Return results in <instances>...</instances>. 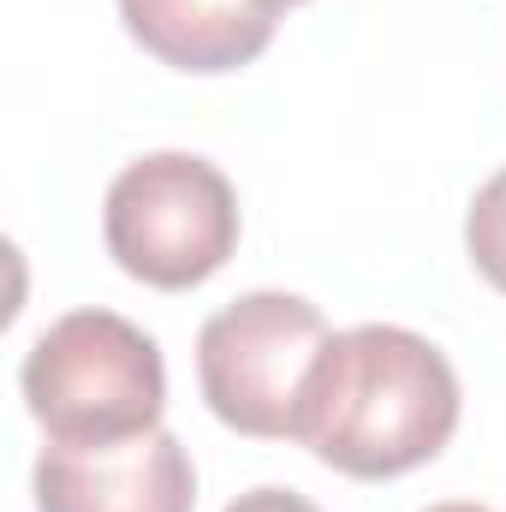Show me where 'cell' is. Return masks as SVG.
Segmentation results:
<instances>
[{
	"label": "cell",
	"mask_w": 506,
	"mask_h": 512,
	"mask_svg": "<svg viewBox=\"0 0 506 512\" xmlns=\"http://www.w3.org/2000/svg\"><path fill=\"white\" fill-rule=\"evenodd\" d=\"M465 251L477 262V274L506 292V167L471 197V215H465Z\"/></svg>",
	"instance_id": "52a82bcc"
},
{
	"label": "cell",
	"mask_w": 506,
	"mask_h": 512,
	"mask_svg": "<svg viewBox=\"0 0 506 512\" xmlns=\"http://www.w3.org/2000/svg\"><path fill=\"white\" fill-rule=\"evenodd\" d=\"M197 471L179 435L149 429L108 447H42L36 512H191Z\"/></svg>",
	"instance_id": "5b68a950"
},
{
	"label": "cell",
	"mask_w": 506,
	"mask_h": 512,
	"mask_svg": "<svg viewBox=\"0 0 506 512\" xmlns=\"http://www.w3.org/2000/svg\"><path fill=\"white\" fill-rule=\"evenodd\" d=\"M108 256L131 280L185 292L227 268L239 251V197L227 173L203 155L161 149L131 161L102 203Z\"/></svg>",
	"instance_id": "3957f363"
},
{
	"label": "cell",
	"mask_w": 506,
	"mask_h": 512,
	"mask_svg": "<svg viewBox=\"0 0 506 512\" xmlns=\"http://www.w3.org/2000/svg\"><path fill=\"white\" fill-rule=\"evenodd\" d=\"M227 512H322V507H310V501L292 495V489H251V495H239Z\"/></svg>",
	"instance_id": "ba28073f"
},
{
	"label": "cell",
	"mask_w": 506,
	"mask_h": 512,
	"mask_svg": "<svg viewBox=\"0 0 506 512\" xmlns=\"http://www.w3.org/2000/svg\"><path fill=\"white\" fill-rule=\"evenodd\" d=\"M268 12H286V6H304V0H262Z\"/></svg>",
	"instance_id": "30bf717a"
},
{
	"label": "cell",
	"mask_w": 506,
	"mask_h": 512,
	"mask_svg": "<svg viewBox=\"0 0 506 512\" xmlns=\"http://www.w3.org/2000/svg\"><path fill=\"white\" fill-rule=\"evenodd\" d=\"M131 42L173 72H239L274 42L280 12L262 0H120Z\"/></svg>",
	"instance_id": "8992f818"
},
{
	"label": "cell",
	"mask_w": 506,
	"mask_h": 512,
	"mask_svg": "<svg viewBox=\"0 0 506 512\" xmlns=\"http://www.w3.org/2000/svg\"><path fill=\"white\" fill-rule=\"evenodd\" d=\"M24 405L54 447H108L161 429V346L114 310H72L24 352Z\"/></svg>",
	"instance_id": "7a4b0ae2"
},
{
	"label": "cell",
	"mask_w": 506,
	"mask_h": 512,
	"mask_svg": "<svg viewBox=\"0 0 506 512\" xmlns=\"http://www.w3.org/2000/svg\"><path fill=\"white\" fill-rule=\"evenodd\" d=\"M459 429V376L411 328L358 322L328 334L298 411V441L340 477L387 483L429 465Z\"/></svg>",
	"instance_id": "6da1fadb"
},
{
	"label": "cell",
	"mask_w": 506,
	"mask_h": 512,
	"mask_svg": "<svg viewBox=\"0 0 506 512\" xmlns=\"http://www.w3.org/2000/svg\"><path fill=\"white\" fill-rule=\"evenodd\" d=\"M423 512H489V507H477V501H447V507H423Z\"/></svg>",
	"instance_id": "9c48e42d"
},
{
	"label": "cell",
	"mask_w": 506,
	"mask_h": 512,
	"mask_svg": "<svg viewBox=\"0 0 506 512\" xmlns=\"http://www.w3.org/2000/svg\"><path fill=\"white\" fill-rule=\"evenodd\" d=\"M328 346V322L298 292H245L197 334V382L209 411L251 441H298L304 382Z\"/></svg>",
	"instance_id": "277c9868"
}]
</instances>
